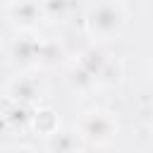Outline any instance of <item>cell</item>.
Masks as SVG:
<instances>
[{
    "instance_id": "obj_1",
    "label": "cell",
    "mask_w": 153,
    "mask_h": 153,
    "mask_svg": "<svg viewBox=\"0 0 153 153\" xmlns=\"http://www.w3.org/2000/svg\"><path fill=\"white\" fill-rule=\"evenodd\" d=\"M129 24V7L124 0H93L84 12V29L91 43H110L124 33Z\"/></svg>"
},
{
    "instance_id": "obj_2",
    "label": "cell",
    "mask_w": 153,
    "mask_h": 153,
    "mask_svg": "<svg viewBox=\"0 0 153 153\" xmlns=\"http://www.w3.org/2000/svg\"><path fill=\"white\" fill-rule=\"evenodd\" d=\"M74 129L79 131V136L84 139L86 146H108L117 139L120 134V120L112 110L108 108H91V110H84L76 122H74Z\"/></svg>"
},
{
    "instance_id": "obj_3",
    "label": "cell",
    "mask_w": 153,
    "mask_h": 153,
    "mask_svg": "<svg viewBox=\"0 0 153 153\" xmlns=\"http://www.w3.org/2000/svg\"><path fill=\"white\" fill-rule=\"evenodd\" d=\"M48 41L36 31H17V36L7 45V62L17 72H29L36 67H45Z\"/></svg>"
},
{
    "instance_id": "obj_4",
    "label": "cell",
    "mask_w": 153,
    "mask_h": 153,
    "mask_svg": "<svg viewBox=\"0 0 153 153\" xmlns=\"http://www.w3.org/2000/svg\"><path fill=\"white\" fill-rule=\"evenodd\" d=\"M43 93H45L43 81L38 76H33V74H29V72H17L5 84V98L10 103H14V105L36 108L41 103Z\"/></svg>"
},
{
    "instance_id": "obj_5",
    "label": "cell",
    "mask_w": 153,
    "mask_h": 153,
    "mask_svg": "<svg viewBox=\"0 0 153 153\" xmlns=\"http://www.w3.org/2000/svg\"><path fill=\"white\" fill-rule=\"evenodd\" d=\"M7 22L17 31H36V26L48 17L43 0H12L5 7Z\"/></svg>"
},
{
    "instance_id": "obj_6",
    "label": "cell",
    "mask_w": 153,
    "mask_h": 153,
    "mask_svg": "<svg viewBox=\"0 0 153 153\" xmlns=\"http://www.w3.org/2000/svg\"><path fill=\"white\" fill-rule=\"evenodd\" d=\"M43 143H45L48 153H81L84 146H86L84 139L79 136V131L74 129V124L55 129L53 134H48L43 139Z\"/></svg>"
},
{
    "instance_id": "obj_7",
    "label": "cell",
    "mask_w": 153,
    "mask_h": 153,
    "mask_svg": "<svg viewBox=\"0 0 153 153\" xmlns=\"http://www.w3.org/2000/svg\"><path fill=\"white\" fill-rule=\"evenodd\" d=\"M110 60V53H105L103 50V45H98V43H93V45H88V48H84L79 55H76V65H81L88 74H93L96 76V81H98V76H100V72H103V67H105V62Z\"/></svg>"
},
{
    "instance_id": "obj_8",
    "label": "cell",
    "mask_w": 153,
    "mask_h": 153,
    "mask_svg": "<svg viewBox=\"0 0 153 153\" xmlns=\"http://www.w3.org/2000/svg\"><path fill=\"white\" fill-rule=\"evenodd\" d=\"M65 81H67V86H69L74 93H91V91L98 88L96 76L88 74V72H86L81 65H76V62H72V65L67 67V72H65Z\"/></svg>"
},
{
    "instance_id": "obj_9",
    "label": "cell",
    "mask_w": 153,
    "mask_h": 153,
    "mask_svg": "<svg viewBox=\"0 0 153 153\" xmlns=\"http://www.w3.org/2000/svg\"><path fill=\"white\" fill-rule=\"evenodd\" d=\"M62 124H60V117H57V112L53 110V108H48V105H36L33 108V115H31V129L36 131V134H41L43 139L48 136V134H53L55 129H60Z\"/></svg>"
},
{
    "instance_id": "obj_10",
    "label": "cell",
    "mask_w": 153,
    "mask_h": 153,
    "mask_svg": "<svg viewBox=\"0 0 153 153\" xmlns=\"http://www.w3.org/2000/svg\"><path fill=\"white\" fill-rule=\"evenodd\" d=\"M122 74H124V65L117 55H110V60L105 62L100 76H98V88H110V86H117L122 81Z\"/></svg>"
},
{
    "instance_id": "obj_11",
    "label": "cell",
    "mask_w": 153,
    "mask_h": 153,
    "mask_svg": "<svg viewBox=\"0 0 153 153\" xmlns=\"http://www.w3.org/2000/svg\"><path fill=\"white\" fill-rule=\"evenodd\" d=\"M31 110L26 108V105H14L12 103V108H10V112H7V120L12 122V127H31Z\"/></svg>"
},
{
    "instance_id": "obj_12",
    "label": "cell",
    "mask_w": 153,
    "mask_h": 153,
    "mask_svg": "<svg viewBox=\"0 0 153 153\" xmlns=\"http://www.w3.org/2000/svg\"><path fill=\"white\" fill-rule=\"evenodd\" d=\"M0 153H36L31 146H24V143H10V146H2Z\"/></svg>"
},
{
    "instance_id": "obj_13",
    "label": "cell",
    "mask_w": 153,
    "mask_h": 153,
    "mask_svg": "<svg viewBox=\"0 0 153 153\" xmlns=\"http://www.w3.org/2000/svg\"><path fill=\"white\" fill-rule=\"evenodd\" d=\"M148 74H151V81H153V57H151V65H148Z\"/></svg>"
},
{
    "instance_id": "obj_14",
    "label": "cell",
    "mask_w": 153,
    "mask_h": 153,
    "mask_svg": "<svg viewBox=\"0 0 153 153\" xmlns=\"http://www.w3.org/2000/svg\"><path fill=\"white\" fill-rule=\"evenodd\" d=\"M151 134H153V122H151Z\"/></svg>"
},
{
    "instance_id": "obj_15",
    "label": "cell",
    "mask_w": 153,
    "mask_h": 153,
    "mask_svg": "<svg viewBox=\"0 0 153 153\" xmlns=\"http://www.w3.org/2000/svg\"><path fill=\"white\" fill-rule=\"evenodd\" d=\"M7 2H12V0H7Z\"/></svg>"
}]
</instances>
